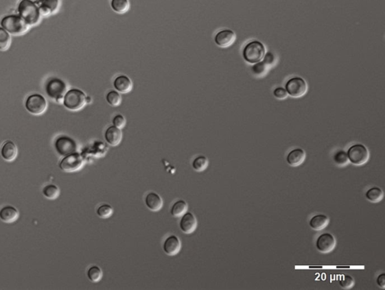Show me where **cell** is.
<instances>
[{
  "label": "cell",
  "instance_id": "obj_23",
  "mask_svg": "<svg viewBox=\"0 0 385 290\" xmlns=\"http://www.w3.org/2000/svg\"><path fill=\"white\" fill-rule=\"evenodd\" d=\"M188 210V205L185 200L179 199L173 204L171 208V214L174 217H181Z\"/></svg>",
  "mask_w": 385,
  "mask_h": 290
},
{
  "label": "cell",
  "instance_id": "obj_6",
  "mask_svg": "<svg viewBox=\"0 0 385 290\" xmlns=\"http://www.w3.org/2000/svg\"><path fill=\"white\" fill-rule=\"evenodd\" d=\"M25 107L29 113L38 116L46 112L48 102L43 96L40 94H33L27 97V100L25 102Z\"/></svg>",
  "mask_w": 385,
  "mask_h": 290
},
{
  "label": "cell",
  "instance_id": "obj_19",
  "mask_svg": "<svg viewBox=\"0 0 385 290\" xmlns=\"http://www.w3.org/2000/svg\"><path fill=\"white\" fill-rule=\"evenodd\" d=\"M145 205L152 212H158L163 207V202L159 194L154 192L148 193L145 198Z\"/></svg>",
  "mask_w": 385,
  "mask_h": 290
},
{
  "label": "cell",
  "instance_id": "obj_24",
  "mask_svg": "<svg viewBox=\"0 0 385 290\" xmlns=\"http://www.w3.org/2000/svg\"><path fill=\"white\" fill-rule=\"evenodd\" d=\"M111 7L112 10L117 14H125L130 8L129 0H111Z\"/></svg>",
  "mask_w": 385,
  "mask_h": 290
},
{
  "label": "cell",
  "instance_id": "obj_16",
  "mask_svg": "<svg viewBox=\"0 0 385 290\" xmlns=\"http://www.w3.org/2000/svg\"><path fill=\"white\" fill-rule=\"evenodd\" d=\"M113 86L120 94H128L133 89V82L128 76L120 75L114 80Z\"/></svg>",
  "mask_w": 385,
  "mask_h": 290
},
{
  "label": "cell",
  "instance_id": "obj_3",
  "mask_svg": "<svg viewBox=\"0 0 385 290\" xmlns=\"http://www.w3.org/2000/svg\"><path fill=\"white\" fill-rule=\"evenodd\" d=\"M0 23L4 30L13 36H22L29 30L28 25L19 15H6L2 18Z\"/></svg>",
  "mask_w": 385,
  "mask_h": 290
},
{
  "label": "cell",
  "instance_id": "obj_32",
  "mask_svg": "<svg viewBox=\"0 0 385 290\" xmlns=\"http://www.w3.org/2000/svg\"><path fill=\"white\" fill-rule=\"evenodd\" d=\"M333 159H334L336 164L339 165V166H346L349 162L347 153L344 151H337L333 156Z\"/></svg>",
  "mask_w": 385,
  "mask_h": 290
},
{
  "label": "cell",
  "instance_id": "obj_17",
  "mask_svg": "<svg viewBox=\"0 0 385 290\" xmlns=\"http://www.w3.org/2000/svg\"><path fill=\"white\" fill-rule=\"evenodd\" d=\"M105 139L111 146L116 147L120 144L123 137L121 130L116 126H111L105 132Z\"/></svg>",
  "mask_w": 385,
  "mask_h": 290
},
{
  "label": "cell",
  "instance_id": "obj_7",
  "mask_svg": "<svg viewBox=\"0 0 385 290\" xmlns=\"http://www.w3.org/2000/svg\"><path fill=\"white\" fill-rule=\"evenodd\" d=\"M348 160L356 166L365 164L369 157L366 147L362 144H355L350 147L347 152Z\"/></svg>",
  "mask_w": 385,
  "mask_h": 290
},
{
  "label": "cell",
  "instance_id": "obj_33",
  "mask_svg": "<svg viewBox=\"0 0 385 290\" xmlns=\"http://www.w3.org/2000/svg\"><path fill=\"white\" fill-rule=\"evenodd\" d=\"M268 68V66L263 61H260V62H257V63H255L252 66L251 71L253 75H255L257 76H261L266 74Z\"/></svg>",
  "mask_w": 385,
  "mask_h": 290
},
{
  "label": "cell",
  "instance_id": "obj_29",
  "mask_svg": "<svg viewBox=\"0 0 385 290\" xmlns=\"http://www.w3.org/2000/svg\"><path fill=\"white\" fill-rule=\"evenodd\" d=\"M208 166H209V160L206 156H203V155L195 158L192 162V169L197 172H203L206 170Z\"/></svg>",
  "mask_w": 385,
  "mask_h": 290
},
{
  "label": "cell",
  "instance_id": "obj_36",
  "mask_svg": "<svg viewBox=\"0 0 385 290\" xmlns=\"http://www.w3.org/2000/svg\"><path fill=\"white\" fill-rule=\"evenodd\" d=\"M273 95L278 99H285L288 97V94L284 87H278L274 90Z\"/></svg>",
  "mask_w": 385,
  "mask_h": 290
},
{
  "label": "cell",
  "instance_id": "obj_11",
  "mask_svg": "<svg viewBox=\"0 0 385 290\" xmlns=\"http://www.w3.org/2000/svg\"><path fill=\"white\" fill-rule=\"evenodd\" d=\"M235 33L230 29L219 30L214 36V42L220 48H228L235 41Z\"/></svg>",
  "mask_w": 385,
  "mask_h": 290
},
{
  "label": "cell",
  "instance_id": "obj_37",
  "mask_svg": "<svg viewBox=\"0 0 385 290\" xmlns=\"http://www.w3.org/2000/svg\"><path fill=\"white\" fill-rule=\"evenodd\" d=\"M264 61L263 62L267 65L268 67L270 66H272V64H274L275 62V58L273 54L272 53L268 52L267 54H265V56L264 58Z\"/></svg>",
  "mask_w": 385,
  "mask_h": 290
},
{
  "label": "cell",
  "instance_id": "obj_30",
  "mask_svg": "<svg viewBox=\"0 0 385 290\" xmlns=\"http://www.w3.org/2000/svg\"><path fill=\"white\" fill-rule=\"evenodd\" d=\"M106 101L111 106L117 107L121 103L122 98L120 93L117 92V90H110L106 94Z\"/></svg>",
  "mask_w": 385,
  "mask_h": 290
},
{
  "label": "cell",
  "instance_id": "obj_18",
  "mask_svg": "<svg viewBox=\"0 0 385 290\" xmlns=\"http://www.w3.org/2000/svg\"><path fill=\"white\" fill-rule=\"evenodd\" d=\"M1 156L3 158L4 160L7 162H12L16 159L19 151L17 148L16 144L12 141H6L2 144L1 148Z\"/></svg>",
  "mask_w": 385,
  "mask_h": 290
},
{
  "label": "cell",
  "instance_id": "obj_22",
  "mask_svg": "<svg viewBox=\"0 0 385 290\" xmlns=\"http://www.w3.org/2000/svg\"><path fill=\"white\" fill-rule=\"evenodd\" d=\"M329 217L325 214H317L313 216L309 222L310 226L312 230L321 231L327 227L329 223Z\"/></svg>",
  "mask_w": 385,
  "mask_h": 290
},
{
  "label": "cell",
  "instance_id": "obj_31",
  "mask_svg": "<svg viewBox=\"0 0 385 290\" xmlns=\"http://www.w3.org/2000/svg\"><path fill=\"white\" fill-rule=\"evenodd\" d=\"M112 213H113V208L108 204H102L100 206L98 207L96 210V214L102 219L109 218V216H112Z\"/></svg>",
  "mask_w": 385,
  "mask_h": 290
},
{
  "label": "cell",
  "instance_id": "obj_34",
  "mask_svg": "<svg viewBox=\"0 0 385 290\" xmlns=\"http://www.w3.org/2000/svg\"><path fill=\"white\" fill-rule=\"evenodd\" d=\"M339 284L345 290H348L354 286V280L350 275H343L339 280Z\"/></svg>",
  "mask_w": 385,
  "mask_h": 290
},
{
  "label": "cell",
  "instance_id": "obj_10",
  "mask_svg": "<svg viewBox=\"0 0 385 290\" xmlns=\"http://www.w3.org/2000/svg\"><path fill=\"white\" fill-rule=\"evenodd\" d=\"M84 163L81 154L76 152L64 156L59 162V167L64 172H74L80 170Z\"/></svg>",
  "mask_w": 385,
  "mask_h": 290
},
{
  "label": "cell",
  "instance_id": "obj_26",
  "mask_svg": "<svg viewBox=\"0 0 385 290\" xmlns=\"http://www.w3.org/2000/svg\"><path fill=\"white\" fill-rule=\"evenodd\" d=\"M59 189L55 184H48L44 187L42 194L45 198L50 200H55L59 195Z\"/></svg>",
  "mask_w": 385,
  "mask_h": 290
},
{
  "label": "cell",
  "instance_id": "obj_4",
  "mask_svg": "<svg viewBox=\"0 0 385 290\" xmlns=\"http://www.w3.org/2000/svg\"><path fill=\"white\" fill-rule=\"evenodd\" d=\"M85 94L79 89L73 88L67 90L63 99V104L68 110L77 112L84 108L87 103Z\"/></svg>",
  "mask_w": 385,
  "mask_h": 290
},
{
  "label": "cell",
  "instance_id": "obj_15",
  "mask_svg": "<svg viewBox=\"0 0 385 290\" xmlns=\"http://www.w3.org/2000/svg\"><path fill=\"white\" fill-rule=\"evenodd\" d=\"M38 5L41 15H53L59 9V0H37L36 2Z\"/></svg>",
  "mask_w": 385,
  "mask_h": 290
},
{
  "label": "cell",
  "instance_id": "obj_13",
  "mask_svg": "<svg viewBox=\"0 0 385 290\" xmlns=\"http://www.w3.org/2000/svg\"><path fill=\"white\" fill-rule=\"evenodd\" d=\"M180 230L185 234H190L196 230L197 227V220L196 216L191 212H187L181 216L179 222Z\"/></svg>",
  "mask_w": 385,
  "mask_h": 290
},
{
  "label": "cell",
  "instance_id": "obj_14",
  "mask_svg": "<svg viewBox=\"0 0 385 290\" xmlns=\"http://www.w3.org/2000/svg\"><path fill=\"white\" fill-rule=\"evenodd\" d=\"M181 242L179 238L174 234H172L165 239L163 244V251L166 255L173 256L178 254L181 251Z\"/></svg>",
  "mask_w": 385,
  "mask_h": 290
},
{
  "label": "cell",
  "instance_id": "obj_38",
  "mask_svg": "<svg viewBox=\"0 0 385 290\" xmlns=\"http://www.w3.org/2000/svg\"><path fill=\"white\" fill-rule=\"evenodd\" d=\"M376 282H377L378 285H379V287H381V288L385 289V274H384V273L381 274L380 275H379V277H378L377 281H376Z\"/></svg>",
  "mask_w": 385,
  "mask_h": 290
},
{
  "label": "cell",
  "instance_id": "obj_9",
  "mask_svg": "<svg viewBox=\"0 0 385 290\" xmlns=\"http://www.w3.org/2000/svg\"><path fill=\"white\" fill-rule=\"evenodd\" d=\"M55 148L59 156H66L77 152V144L73 138L60 135L55 140Z\"/></svg>",
  "mask_w": 385,
  "mask_h": 290
},
{
  "label": "cell",
  "instance_id": "obj_5",
  "mask_svg": "<svg viewBox=\"0 0 385 290\" xmlns=\"http://www.w3.org/2000/svg\"><path fill=\"white\" fill-rule=\"evenodd\" d=\"M66 92H67V85L63 80L58 77H52L47 80L45 84V93L51 99L57 102H61V100H63Z\"/></svg>",
  "mask_w": 385,
  "mask_h": 290
},
{
  "label": "cell",
  "instance_id": "obj_28",
  "mask_svg": "<svg viewBox=\"0 0 385 290\" xmlns=\"http://www.w3.org/2000/svg\"><path fill=\"white\" fill-rule=\"evenodd\" d=\"M87 275L91 282L96 283L99 282V280L102 279L103 274H102V269L99 266H93L87 270Z\"/></svg>",
  "mask_w": 385,
  "mask_h": 290
},
{
  "label": "cell",
  "instance_id": "obj_8",
  "mask_svg": "<svg viewBox=\"0 0 385 290\" xmlns=\"http://www.w3.org/2000/svg\"><path fill=\"white\" fill-rule=\"evenodd\" d=\"M285 90L288 94L293 98H300L303 97L308 90V84L306 80L301 77H293L288 79L285 84Z\"/></svg>",
  "mask_w": 385,
  "mask_h": 290
},
{
  "label": "cell",
  "instance_id": "obj_25",
  "mask_svg": "<svg viewBox=\"0 0 385 290\" xmlns=\"http://www.w3.org/2000/svg\"><path fill=\"white\" fill-rule=\"evenodd\" d=\"M384 193L382 189L379 187H374L367 190L366 193V197L367 200L371 202H379L383 198Z\"/></svg>",
  "mask_w": 385,
  "mask_h": 290
},
{
  "label": "cell",
  "instance_id": "obj_2",
  "mask_svg": "<svg viewBox=\"0 0 385 290\" xmlns=\"http://www.w3.org/2000/svg\"><path fill=\"white\" fill-rule=\"evenodd\" d=\"M266 54V47L258 40H252L242 50V57L250 64H255L263 60Z\"/></svg>",
  "mask_w": 385,
  "mask_h": 290
},
{
  "label": "cell",
  "instance_id": "obj_20",
  "mask_svg": "<svg viewBox=\"0 0 385 290\" xmlns=\"http://www.w3.org/2000/svg\"><path fill=\"white\" fill-rule=\"evenodd\" d=\"M19 217V212L15 207L6 205L0 209V220L5 223H12Z\"/></svg>",
  "mask_w": 385,
  "mask_h": 290
},
{
  "label": "cell",
  "instance_id": "obj_12",
  "mask_svg": "<svg viewBox=\"0 0 385 290\" xmlns=\"http://www.w3.org/2000/svg\"><path fill=\"white\" fill-rule=\"evenodd\" d=\"M336 241L334 236L329 233H324L318 237L316 241V248L323 253H328L334 249Z\"/></svg>",
  "mask_w": 385,
  "mask_h": 290
},
{
  "label": "cell",
  "instance_id": "obj_21",
  "mask_svg": "<svg viewBox=\"0 0 385 290\" xmlns=\"http://www.w3.org/2000/svg\"><path fill=\"white\" fill-rule=\"evenodd\" d=\"M306 154L302 148H295L288 154L287 162L291 166H298L306 159Z\"/></svg>",
  "mask_w": 385,
  "mask_h": 290
},
{
  "label": "cell",
  "instance_id": "obj_1",
  "mask_svg": "<svg viewBox=\"0 0 385 290\" xmlns=\"http://www.w3.org/2000/svg\"><path fill=\"white\" fill-rule=\"evenodd\" d=\"M19 16L29 26H36L41 20L38 5L32 0H20L18 6Z\"/></svg>",
  "mask_w": 385,
  "mask_h": 290
},
{
  "label": "cell",
  "instance_id": "obj_35",
  "mask_svg": "<svg viewBox=\"0 0 385 290\" xmlns=\"http://www.w3.org/2000/svg\"><path fill=\"white\" fill-rule=\"evenodd\" d=\"M113 126H116L117 128H124L126 125V119L123 115H116L112 119Z\"/></svg>",
  "mask_w": 385,
  "mask_h": 290
},
{
  "label": "cell",
  "instance_id": "obj_27",
  "mask_svg": "<svg viewBox=\"0 0 385 290\" xmlns=\"http://www.w3.org/2000/svg\"><path fill=\"white\" fill-rule=\"evenodd\" d=\"M11 44H12V37L10 34L2 27H0V51H7L10 48Z\"/></svg>",
  "mask_w": 385,
  "mask_h": 290
}]
</instances>
